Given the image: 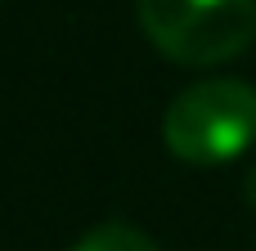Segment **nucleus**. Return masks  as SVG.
<instances>
[{"label": "nucleus", "mask_w": 256, "mask_h": 251, "mask_svg": "<svg viewBox=\"0 0 256 251\" xmlns=\"http://www.w3.org/2000/svg\"><path fill=\"white\" fill-rule=\"evenodd\" d=\"M256 139V90L238 76H212L171 99L162 144L189 166L234 162Z\"/></svg>", "instance_id": "f257e3e1"}, {"label": "nucleus", "mask_w": 256, "mask_h": 251, "mask_svg": "<svg viewBox=\"0 0 256 251\" xmlns=\"http://www.w3.org/2000/svg\"><path fill=\"white\" fill-rule=\"evenodd\" d=\"M158 54L184 67H216L256 40V0H135Z\"/></svg>", "instance_id": "f03ea898"}, {"label": "nucleus", "mask_w": 256, "mask_h": 251, "mask_svg": "<svg viewBox=\"0 0 256 251\" xmlns=\"http://www.w3.org/2000/svg\"><path fill=\"white\" fill-rule=\"evenodd\" d=\"M72 251H158V243H153L144 229L126 225V220H108V225L90 229Z\"/></svg>", "instance_id": "7ed1b4c3"}, {"label": "nucleus", "mask_w": 256, "mask_h": 251, "mask_svg": "<svg viewBox=\"0 0 256 251\" xmlns=\"http://www.w3.org/2000/svg\"><path fill=\"white\" fill-rule=\"evenodd\" d=\"M243 193H248V202H252V207H256V166H252V171H248V184H243Z\"/></svg>", "instance_id": "20e7f679"}]
</instances>
